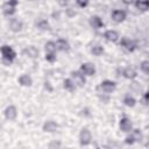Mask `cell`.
Instances as JSON below:
<instances>
[{"mask_svg": "<svg viewBox=\"0 0 149 149\" xmlns=\"http://www.w3.org/2000/svg\"><path fill=\"white\" fill-rule=\"evenodd\" d=\"M29 1H34V0H29Z\"/></svg>", "mask_w": 149, "mask_h": 149, "instance_id": "d590c367", "label": "cell"}, {"mask_svg": "<svg viewBox=\"0 0 149 149\" xmlns=\"http://www.w3.org/2000/svg\"><path fill=\"white\" fill-rule=\"evenodd\" d=\"M70 0H57V3L61 6V7H68Z\"/></svg>", "mask_w": 149, "mask_h": 149, "instance_id": "4dcf8cb0", "label": "cell"}, {"mask_svg": "<svg viewBox=\"0 0 149 149\" xmlns=\"http://www.w3.org/2000/svg\"><path fill=\"white\" fill-rule=\"evenodd\" d=\"M122 76H123L126 79L133 80V79H135V78L137 77V72H136V70H135L134 68L128 66V68H126V69L122 70Z\"/></svg>", "mask_w": 149, "mask_h": 149, "instance_id": "2e32d148", "label": "cell"}, {"mask_svg": "<svg viewBox=\"0 0 149 149\" xmlns=\"http://www.w3.org/2000/svg\"><path fill=\"white\" fill-rule=\"evenodd\" d=\"M66 10V15L69 16V17H72V16H74L77 13H76V10L73 9V8H71V7H69V8H66L65 9Z\"/></svg>", "mask_w": 149, "mask_h": 149, "instance_id": "f546056e", "label": "cell"}, {"mask_svg": "<svg viewBox=\"0 0 149 149\" xmlns=\"http://www.w3.org/2000/svg\"><path fill=\"white\" fill-rule=\"evenodd\" d=\"M119 127H120V130L121 132H123V133H130L132 129H133V122H132V120L129 118L123 116L119 121Z\"/></svg>", "mask_w": 149, "mask_h": 149, "instance_id": "8992f818", "label": "cell"}, {"mask_svg": "<svg viewBox=\"0 0 149 149\" xmlns=\"http://www.w3.org/2000/svg\"><path fill=\"white\" fill-rule=\"evenodd\" d=\"M76 2H77V5H78L79 7H81V8H85V7L88 5V0H76Z\"/></svg>", "mask_w": 149, "mask_h": 149, "instance_id": "f1b7e54d", "label": "cell"}, {"mask_svg": "<svg viewBox=\"0 0 149 149\" xmlns=\"http://www.w3.org/2000/svg\"><path fill=\"white\" fill-rule=\"evenodd\" d=\"M63 87H64L66 91L73 92V91L76 90L77 85L74 84V81H73L71 78H66V79H64V81H63Z\"/></svg>", "mask_w": 149, "mask_h": 149, "instance_id": "ffe728a7", "label": "cell"}, {"mask_svg": "<svg viewBox=\"0 0 149 149\" xmlns=\"http://www.w3.org/2000/svg\"><path fill=\"white\" fill-rule=\"evenodd\" d=\"M56 47H57L58 51H69L70 50V44L64 38H58L56 41Z\"/></svg>", "mask_w": 149, "mask_h": 149, "instance_id": "ac0fdd59", "label": "cell"}, {"mask_svg": "<svg viewBox=\"0 0 149 149\" xmlns=\"http://www.w3.org/2000/svg\"><path fill=\"white\" fill-rule=\"evenodd\" d=\"M57 129H58V125L52 120L45 121L42 126V130L45 133H55V132H57Z\"/></svg>", "mask_w": 149, "mask_h": 149, "instance_id": "7c38bea8", "label": "cell"}, {"mask_svg": "<svg viewBox=\"0 0 149 149\" xmlns=\"http://www.w3.org/2000/svg\"><path fill=\"white\" fill-rule=\"evenodd\" d=\"M23 54H24V56H27L28 58H31V59H35V58H37L38 57V49L36 48V47H34V45H29V47H27L24 50H23Z\"/></svg>", "mask_w": 149, "mask_h": 149, "instance_id": "9a60e30c", "label": "cell"}, {"mask_svg": "<svg viewBox=\"0 0 149 149\" xmlns=\"http://www.w3.org/2000/svg\"><path fill=\"white\" fill-rule=\"evenodd\" d=\"M36 27H37L38 29H41V30H48V29H49V23H48L47 20L41 19V20H38V21L36 22Z\"/></svg>", "mask_w": 149, "mask_h": 149, "instance_id": "cb8c5ba5", "label": "cell"}, {"mask_svg": "<svg viewBox=\"0 0 149 149\" xmlns=\"http://www.w3.org/2000/svg\"><path fill=\"white\" fill-rule=\"evenodd\" d=\"M140 68L144 73L149 74V61H142L140 64Z\"/></svg>", "mask_w": 149, "mask_h": 149, "instance_id": "4316f807", "label": "cell"}, {"mask_svg": "<svg viewBox=\"0 0 149 149\" xmlns=\"http://www.w3.org/2000/svg\"><path fill=\"white\" fill-rule=\"evenodd\" d=\"M135 7L136 9L141 12H147L149 9V0H135Z\"/></svg>", "mask_w": 149, "mask_h": 149, "instance_id": "d6986e66", "label": "cell"}, {"mask_svg": "<svg viewBox=\"0 0 149 149\" xmlns=\"http://www.w3.org/2000/svg\"><path fill=\"white\" fill-rule=\"evenodd\" d=\"M1 55H2V63L5 65H10L16 57L15 50L7 44H3L1 47Z\"/></svg>", "mask_w": 149, "mask_h": 149, "instance_id": "6da1fadb", "label": "cell"}, {"mask_svg": "<svg viewBox=\"0 0 149 149\" xmlns=\"http://www.w3.org/2000/svg\"><path fill=\"white\" fill-rule=\"evenodd\" d=\"M17 81H19V84H20L21 86H28V87H29V86L33 85V79H31V77H30L29 74H27V73L21 74V76L19 77Z\"/></svg>", "mask_w": 149, "mask_h": 149, "instance_id": "e0dca14e", "label": "cell"}, {"mask_svg": "<svg viewBox=\"0 0 149 149\" xmlns=\"http://www.w3.org/2000/svg\"><path fill=\"white\" fill-rule=\"evenodd\" d=\"M115 88H116V83L113 81V80H109V79L102 80V81L99 84V86H98V90H100V91H101L102 93H105V94H109V93L114 92Z\"/></svg>", "mask_w": 149, "mask_h": 149, "instance_id": "7a4b0ae2", "label": "cell"}, {"mask_svg": "<svg viewBox=\"0 0 149 149\" xmlns=\"http://www.w3.org/2000/svg\"><path fill=\"white\" fill-rule=\"evenodd\" d=\"M104 37H105V40H107L108 42H113V43L118 42L119 38H120L119 33H118L116 30H113V29H108V30H106V31L104 33Z\"/></svg>", "mask_w": 149, "mask_h": 149, "instance_id": "8fae6325", "label": "cell"}, {"mask_svg": "<svg viewBox=\"0 0 149 149\" xmlns=\"http://www.w3.org/2000/svg\"><path fill=\"white\" fill-rule=\"evenodd\" d=\"M119 44H120V47H122L123 49H126L127 51H130V52H133L136 49V43L128 37H122L120 40Z\"/></svg>", "mask_w": 149, "mask_h": 149, "instance_id": "ba28073f", "label": "cell"}, {"mask_svg": "<svg viewBox=\"0 0 149 149\" xmlns=\"http://www.w3.org/2000/svg\"><path fill=\"white\" fill-rule=\"evenodd\" d=\"M90 24H91V27L93 29H100V28H104L105 27L104 21L98 15H93V16L90 17Z\"/></svg>", "mask_w": 149, "mask_h": 149, "instance_id": "4fadbf2b", "label": "cell"}, {"mask_svg": "<svg viewBox=\"0 0 149 149\" xmlns=\"http://www.w3.org/2000/svg\"><path fill=\"white\" fill-rule=\"evenodd\" d=\"M44 50L45 52H56L57 51V47H56V42L54 41H49L44 44Z\"/></svg>", "mask_w": 149, "mask_h": 149, "instance_id": "7402d4cb", "label": "cell"}, {"mask_svg": "<svg viewBox=\"0 0 149 149\" xmlns=\"http://www.w3.org/2000/svg\"><path fill=\"white\" fill-rule=\"evenodd\" d=\"M19 5V0H8L2 5V13L6 16H10L15 14L16 12V6Z\"/></svg>", "mask_w": 149, "mask_h": 149, "instance_id": "3957f363", "label": "cell"}, {"mask_svg": "<svg viewBox=\"0 0 149 149\" xmlns=\"http://www.w3.org/2000/svg\"><path fill=\"white\" fill-rule=\"evenodd\" d=\"M44 87L48 88L49 91H52V88L50 87V83H49V81H45V83H44Z\"/></svg>", "mask_w": 149, "mask_h": 149, "instance_id": "836d02e7", "label": "cell"}, {"mask_svg": "<svg viewBox=\"0 0 149 149\" xmlns=\"http://www.w3.org/2000/svg\"><path fill=\"white\" fill-rule=\"evenodd\" d=\"M54 146H56V147H59V146H61V143H55V142H54V143H51L49 147L51 148V147H54Z\"/></svg>", "mask_w": 149, "mask_h": 149, "instance_id": "e575fe53", "label": "cell"}, {"mask_svg": "<svg viewBox=\"0 0 149 149\" xmlns=\"http://www.w3.org/2000/svg\"><path fill=\"white\" fill-rule=\"evenodd\" d=\"M86 77H92L95 74V66L93 63H90V62H86V63H83L80 65V69H79Z\"/></svg>", "mask_w": 149, "mask_h": 149, "instance_id": "52a82bcc", "label": "cell"}, {"mask_svg": "<svg viewBox=\"0 0 149 149\" xmlns=\"http://www.w3.org/2000/svg\"><path fill=\"white\" fill-rule=\"evenodd\" d=\"M3 115H5L6 120H8V121H14V120L16 119V116H17V109H16V107H15L14 105L7 106V107L5 108V111H3Z\"/></svg>", "mask_w": 149, "mask_h": 149, "instance_id": "9c48e42d", "label": "cell"}, {"mask_svg": "<svg viewBox=\"0 0 149 149\" xmlns=\"http://www.w3.org/2000/svg\"><path fill=\"white\" fill-rule=\"evenodd\" d=\"M132 135L134 136V139H135V141L136 142H140L141 140H142V137H143V135H142V132L140 130V129H132Z\"/></svg>", "mask_w": 149, "mask_h": 149, "instance_id": "d4e9b609", "label": "cell"}, {"mask_svg": "<svg viewBox=\"0 0 149 149\" xmlns=\"http://www.w3.org/2000/svg\"><path fill=\"white\" fill-rule=\"evenodd\" d=\"M86 76L79 70V71H71L70 73V78L74 81V84L79 87H83L85 84H86Z\"/></svg>", "mask_w": 149, "mask_h": 149, "instance_id": "277c9868", "label": "cell"}, {"mask_svg": "<svg viewBox=\"0 0 149 149\" xmlns=\"http://www.w3.org/2000/svg\"><path fill=\"white\" fill-rule=\"evenodd\" d=\"M121 1H122L125 5H127V6H128V5H133V3L135 2V0H121Z\"/></svg>", "mask_w": 149, "mask_h": 149, "instance_id": "d6a6232c", "label": "cell"}, {"mask_svg": "<svg viewBox=\"0 0 149 149\" xmlns=\"http://www.w3.org/2000/svg\"><path fill=\"white\" fill-rule=\"evenodd\" d=\"M111 17H112V20H113L114 22L121 23V22H123V21L126 20L127 13H126L125 10H122V9H114V10L112 12V14H111Z\"/></svg>", "mask_w": 149, "mask_h": 149, "instance_id": "30bf717a", "label": "cell"}, {"mask_svg": "<svg viewBox=\"0 0 149 149\" xmlns=\"http://www.w3.org/2000/svg\"><path fill=\"white\" fill-rule=\"evenodd\" d=\"M56 59H57L56 52H45V61H48L50 63H54Z\"/></svg>", "mask_w": 149, "mask_h": 149, "instance_id": "484cf974", "label": "cell"}, {"mask_svg": "<svg viewBox=\"0 0 149 149\" xmlns=\"http://www.w3.org/2000/svg\"><path fill=\"white\" fill-rule=\"evenodd\" d=\"M125 142H126L127 144H134L136 141H135L134 136H133V135H132V133H130V134H128V135L126 136V139H125Z\"/></svg>", "mask_w": 149, "mask_h": 149, "instance_id": "83f0119b", "label": "cell"}, {"mask_svg": "<svg viewBox=\"0 0 149 149\" xmlns=\"http://www.w3.org/2000/svg\"><path fill=\"white\" fill-rule=\"evenodd\" d=\"M92 141V134L90 132L88 128L84 127L81 128L80 133H79V143L80 146H88Z\"/></svg>", "mask_w": 149, "mask_h": 149, "instance_id": "5b68a950", "label": "cell"}, {"mask_svg": "<svg viewBox=\"0 0 149 149\" xmlns=\"http://www.w3.org/2000/svg\"><path fill=\"white\" fill-rule=\"evenodd\" d=\"M123 104L127 106V107H134L135 105H136V100H135V98L134 97H132V95H129V94H126L125 97H123Z\"/></svg>", "mask_w": 149, "mask_h": 149, "instance_id": "44dd1931", "label": "cell"}, {"mask_svg": "<svg viewBox=\"0 0 149 149\" xmlns=\"http://www.w3.org/2000/svg\"><path fill=\"white\" fill-rule=\"evenodd\" d=\"M91 54L94 56H101L104 54V47H101L100 44H95L91 48Z\"/></svg>", "mask_w": 149, "mask_h": 149, "instance_id": "603a6c76", "label": "cell"}, {"mask_svg": "<svg viewBox=\"0 0 149 149\" xmlns=\"http://www.w3.org/2000/svg\"><path fill=\"white\" fill-rule=\"evenodd\" d=\"M23 28V23L22 21H20L19 19H10L9 20V29L14 33H19L21 31Z\"/></svg>", "mask_w": 149, "mask_h": 149, "instance_id": "5bb4252c", "label": "cell"}, {"mask_svg": "<svg viewBox=\"0 0 149 149\" xmlns=\"http://www.w3.org/2000/svg\"><path fill=\"white\" fill-rule=\"evenodd\" d=\"M143 102H144L147 106H149V91L143 94Z\"/></svg>", "mask_w": 149, "mask_h": 149, "instance_id": "1f68e13d", "label": "cell"}]
</instances>
